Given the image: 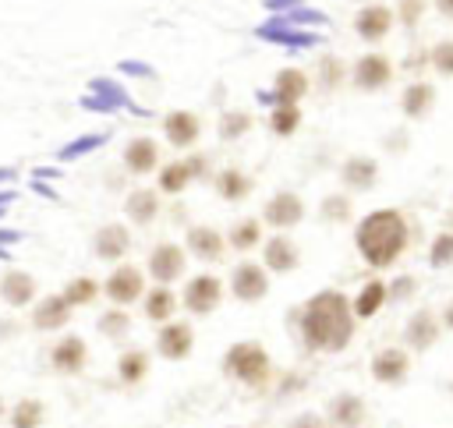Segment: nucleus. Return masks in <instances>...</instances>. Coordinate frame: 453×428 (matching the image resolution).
Returning <instances> with one entry per match:
<instances>
[{
    "instance_id": "f257e3e1",
    "label": "nucleus",
    "mask_w": 453,
    "mask_h": 428,
    "mask_svg": "<svg viewBox=\"0 0 453 428\" xmlns=\"http://www.w3.org/2000/svg\"><path fill=\"white\" fill-rule=\"evenodd\" d=\"M297 329L311 354H340L354 336V308L340 290H319L304 301Z\"/></svg>"
},
{
    "instance_id": "f03ea898",
    "label": "nucleus",
    "mask_w": 453,
    "mask_h": 428,
    "mask_svg": "<svg viewBox=\"0 0 453 428\" xmlns=\"http://www.w3.org/2000/svg\"><path fill=\"white\" fill-rule=\"evenodd\" d=\"M411 244V223L400 209H372L354 226V248L372 269H389Z\"/></svg>"
},
{
    "instance_id": "7ed1b4c3",
    "label": "nucleus",
    "mask_w": 453,
    "mask_h": 428,
    "mask_svg": "<svg viewBox=\"0 0 453 428\" xmlns=\"http://www.w3.org/2000/svg\"><path fill=\"white\" fill-rule=\"evenodd\" d=\"M223 375H230L248 389H265V382L273 378V357L262 343L241 340L223 354Z\"/></svg>"
},
{
    "instance_id": "20e7f679",
    "label": "nucleus",
    "mask_w": 453,
    "mask_h": 428,
    "mask_svg": "<svg viewBox=\"0 0 453 428\" xmlns=\"http://www.w3.org/2000/svg\"><path fill=\"white\" fill-rule=\"evenodd\" d=\"M145 269H149V279L170 287V283H177V279L188 272V248H184V244H173V241H159V244L149 251Z\"/></svg>"
},
{
    "instance_id": "39448f33",
    "label": "nucleus",
    "mask_w": 453,
    "mask_h": 428,
    "mask_svg": "<svg viewBox=\"0 0 453 428\" xmlns=\"http://www.w3.org/2000/svg\"><path fill=\"white\" fill-rule=\"evenodd\" d=\"M219 301H223V279L216 272H198L180 290V304L191 315H212L219 308Z\"/></svg>"
},
{
    "instance_id": "423d86ee",
    "label": "nucleus",
    "mask_w": 453,
    "mask_h": 428,
    "mask_svg": "<svg viewBox=\"0 0 453 428\" xmlns=\"http://www.w3.org/2000/svg\"><path fill=\"white\" fill-rule=\"evenodd\" d=\"M350 81L357 92H382L389 81H393V60L379 50H368L354 60L350 67Z\"/></svg>"
},
{
    "instance_id": "0eeeda50",
    "label": "nucleus",
    "mask_w": 453,
    "mask_h": 428,
    "mask_svg": "<svg viewBox=\"0 0 453 428\" xmlns=\"http://www.w3.org/2000/svg\"><path fill=\"white\" fill-rule=\"evenodd\" d=\"M230 294L241 301V304H255L269 294V269L262 262H237L234 272H230Z\"/></svg>"
},
{
    "instance_id": "6e6552de",
    "label": "nucleus",
    "mask_w": 453,
    "mask_h": 428,
    "mask_svg": "<svg viewBox=\"0 0 453 428\" xmlns=\"http://www.w3.org/2000/svg\"><path fill=\"white\" fill-rule=\"evenodd\" d=\"M393 25H396V18H393V7H386V4H365L354 14V35L368 46L382 42L393 32Z\"/></svg>"
},
{
    "instance_id": "1a4fd4ad",
    "label": "nucleus",
    "mask_w": 453,
    "mask_h": 428,
    "mask_svg": "<svg viewBox=\"0 0 453 428\" xmlns=\"http://www.w3.org/2000/svg\"><path fill=\"white\" fill-rule=\"evenodd\" d=\"M255 35H258L262 42L287 46V50H311V46L319 42V35H315V32L297 28V25H287V21H283V14H273L265 25H258V28H255Z\"/></svg>"
},
{
    "instance_id": "9d476101",
    "label": "nucleus",
    "mask_w": 453,
    "mask_h": 428,
    "mask_svg": "<svg viewBox=\"0 0 453 428\" xmlns=\"http://www.w3.org/2000/svg\"><path fill=\"white\" fill-rule=\"evenodd\" d=\"M304 219V202L297 191H276L265 205H262V223L273 230H290Z\"/></svg>"
},
{
    "instance_id": "9b49d317",
    "label": "nucleus",
    "mask_w": 453,
    "mask_h": 428,
    "mask_svg": "<svg viewBox=\"0 0 453 428\" xmlns=\"http://www.w3.org/2000/svg\"><path fill=\"white\" fill-rule=\"evenodd\" d=\"M103 294L110 297V304H134V301H142V294H145V276H142V269H138V265H117V269L106 276Z\"/></svg>"
},
{
    "instance_id": "f8f14e48",
    "label": "nucleus",
    "mask_w": 453,
    "mask_h": 428,
    "mask_svg": "<svg viewBox=\"0 0 453 428\" xmlns=\"http://www.w3.org/2000/svg\"><path fill=\"white\" fill-rule=\"evenodd\" d=\"M191 347H195V329H191V322L170 318V322L159 325V332H156V354H159L163 361H184V357L191 354Z\"/></svg>"
},
{
    "instance_id": "ddd939ff",
    "label": "nucleus",
    "mask_w": 453,
    "mask_h": 428,
    "mask_svg": "<svg viewBox=\"0 0 453 428\" xmlns=\"http://www.w3.org/2000/svg\"><path fill=\"white\" fill-rule=\"evenodd\" d=\"M120 163H124V170H127L131 177L156 173V170H159V145H156V138H149V134H134V138L124 145Z\"/></svg>"
},
{
    "instance_id": "4468645a",
    "label": "nucleus",
    "mask_w": 453,
    "mask_h": 428,
    "mask_svg": "<svg viewBox=\"0 0 453 428\" xmlns=\"http://www.w3.org/2000/svg\"><path fill=\"white\" fill-rule=\"evenodd\" d=\"M184 248H188V255H195L198 262H223V255H226V237L216 230V226H188V233H184Z\"/></svg>"
},
{
    "instance_id": "2eb2a0df",
    "label": "nucleus",
    "mask_w": 453,
    "mask_h": 428,
    "mask_svg": "<svg viewBox=\"0 0 453 428\" xmlns=\"http://www.w3.org/2000/svg\"><path fill=\"white\" fill-rule=\"evenodd\" d=\"M71 315H74V308L64 301V294H46V297H39V301L32 304V325H35L39 332H57V329H64V325L71 322Z\"/></svg>"
},
{
    "instance_id": "dca6fc26",
    "label": "nucleus",
    "mask_w": 453,
    "mask_h": 428,
    "mask_svg": "<svg viewBox=\"0 0 453 428\" xmlns=\"http://www.w3.org/2000/svg\"><path fill=\"white\" fill-rule=\"evenodd\" d=\"M163 134H166V141L173 149H191L202 138V120L191 110H170L163 117Z\"/></svg>"
},
{
    "instance_id": "f3484780",
    "label": "nucleus",
    "mask_w": 453,
    "mask_h": 428,
    "mask_svg": "<svg viewBox=\"0 0 453 428\" xmlns=\"http://www.w3.org/2000/svg\"><path fill=\"white\" fill-rule=\"evenodd\" d=\"M131 251V230L124 223H103L92 237V255L103 262H117Z\"/></svg>"
},
{
    "instance_id": "a211bd4d",
    "label": "nucleus",
    "mask_w": 453,
    "mask_h": 428,
    "mask_svg": "<svg viewBox=\"0 0 453 428\" xmlns=\"http://www.w3.org/2000/svg\"><path fill=\"white\" fill-rule=\"evenodd\" d=\"M262 265H265L269 272H294V269L301 265V248L280 230L276 237L262 241Z\"/></svg>"
},
{
    "instance_id": "6ab92c4d",
    "label": "nucleus",
    "mask_w": 453,
    "mask_h": 428,
    "mask_svg": "<svg viewBox=\"0 0 453 428\" xmlns=\"http://www.w3.org/2000/svg\"><path fill=\"white\" fill-rule=\"evenodd\" d=\"M379 180V163L372 156H347L340 163V184L347 191H372Z\"/></svg>"
},
{
    "instance_id": "aec40b11",
    "label": "nucleus",
    "mask_w": 453,
    "mask_h": 428,
    "mask_svg": "<svg viewBox=\"0 0 453 428\" xmlns=\"http://www.w3.org/2000/svg\"><path fill=\"white\" fill-rule=\"evenodd\" d=\"M407 371H411V357H407V350H400V347H386V350H379V354L372 357V378L382 382V386L403 382Z\"/></svg>"
},
{
    "instance_id": "412c9836",
    "label": "nucleus",
    "mask_w": 453,
    "mask_h": 428,
    "mask_svg": "<svg viewBox=\"0 0 453 428\" xmlns=\"http://www.w3.org/2000/svg\"><path fill=\"white\" fill-rule=\"evenodd\" d=\"M269 92H273V106L276 103H301L311 92V78L301 67H280Z\"/></svg>"
},
{
    "instance_id": "4be33fe9",
    "label": "nucleus",
    "mask_w": 453,
    "mask_h": 428,
    "mask_svg": "<svg viewBox=\"0 0 453 428\" xmlns=\"http://www.w3.org/2000/svg\"><path fill=\"white\" fill-rule=\"evenodd\" d=\"M159 209H163V202H159V191L156 187H131L127 198H124V212H127V219L134 226L156 223L159 219Z\"/></svg>"
},
{
    "instance_id": "5701e85b",
    "label": "nucleus",
    "mask_w": 453,
    "mask_h": 428,
    "mask_svg": "<svg viewBox=\"0 0 453 428\" xmlns=\"http://www.w3.org/2000/svg\"><path fill=\"white\" fill-rule=\"evenodd\" d=\"M0 301L11 308H25L35 301V276L25 269H7L0 276Z\"/></svg>"
},
{
    "instance_id": "b1692460",
    "label": "nucleus",
    "mask_w": 453,
    "mask_h": 428,
    "mask_svg": "<svg viewBox=\"0 0 453 428\" xmlns=\"http://www.w3.org/2000/svg\"><path fill=\"white\" fill-rule=\"evenodd\" d=\"M88 361V347L81 336H64L57 340V347L50 350V364L60 371V375H78Z\"/></svg>"
},
{
    "instance_id": "393cba45",
    "label": "nucleus",
    "mask_w": 453,
    "mask_h": 428,
    "mask_svg": "<svg viewBox=\"0 0 453 428\" xmlns=\"http://www.w3.org/2000/svg\"><path fill=\"white\" fill-rule=\"evenodd\" d=\"M177 304H180V297H177L170 287H163V283H156L152 290L142 294V315H145L149 322H156V325L170 322L173 311H177Z\"/></svg>"
},
{
    "instance_id": "a878e982",
    "label": "nucleus",
    "mask_w": 453,
    "mask_h": 428,
    "mask_svg": "<svg viewBox=\"0 0 453 428\" xmlns=\"http://www.w3.org/2000/svg\"><path fill=\"white\" fill-rule=\"evenodd\" d=\"M432 106H435V85H432V81H407V88L400 92V110H403V117L421 120V117L432 113Z\"/></svg>"
},
{
    "instance_id": "bb28decb",
    "label": "nucleus",
    "mask_w": 453,
    "mask_h": 428,
    "mask_svg": "<svg viewBox=\"0 0 453 428\" xmlns=\"http://www.w3.org/2000/svg\"><path fill=\"white\" fill-rule=\"evenodd\" d=\"M329 424L333 428H361L365 424V400L354 393H340L329 400Z\"/></svg>"
},
{
    "instance_id": "cd10ccee",
    "label": "nucleus",
    "mask_w": 453,
    "mask_h": 428,
    "mask_svg": "<svg viewBox=\"0 0 453 428\" xmlns=\"http://www.w3.org/2000/svg\"><path fill=\"white\" fill-rule=\"evenodd\" d=\"M212 187H216V195L223 198V202H244L248 195H251V177L244 173V170H237V166H226V170H219V173H212Z\"/></svg>"
},
{
    "instance_id": "c85d7f7f",
    "label": "nucleus",
    "mask_w": 453,
    "mask_h": 428,
    "mask_svg": "<svg viewBox=\"0 0 453 428\" xmlns=\"http://www.w3.org/2000/svg\"><path fill=\"white\" fill-rule=\"evenodd\" d=\"M435 336H439V322H435V315H432L428 308L414 311L411 322H407V329H403V340L411 343V350H428V347L435 343Z\"/></svg>"
},
{
    "instance_id": "c756f323",
    "label": "nucleus",
    "mask_w": 453,
    "mask_h": 428,
    "mask_svg": "<svg viewBox=\"0 0 453 428\" xmlns=\"http://www.w3.org/2000/svg\"><path fill=\"white\" fill-rule=\"evenodd\" d=\"M88 92H92V96H99V99H106L113 110H131V113L149 117V110L134 106V103H131V96H127V88H124L120 81H113V78H92V81H88Z\"/></svg>"
},
{
    "instance_id": "7c9ffc66",
    "label": "nucleus",
    "mask_w": 453,
    "mask_h": 428,
    "mask_svg": "<svg viewBox=\"0 0 453 428\" xmlns=\"http://www.w3.org/2000/svg\"><path fill=\"white\" fill-rule=\"evenodd\" d=\"M389 301V287L382 283V279H368L361 290H357V297L350 301V308H354V318H372V315H379V308Z\"/></svg>"
},
{
    "instance_id": "2f4dec72",
    "label": "nucleus",
    "mask_w": 453,
    "mask_h": 428,
    "mask_svg": "<svg viewBox=\"0 0 453 428\" xmlns=\"http://www.w3.org/2000/svg\"><path fill=\"white\" fill-rule=\"evenodd\" d=\"M188 184H191V170L184 159L159 163V170H156V191L159 195H180V191H188Z\"/></svg>"
},
{
    "instance_id": "473e14b6",
    "label": "nucleus",
    "mask_w": 453,
    "mask_h": 428,
    "mask_svg": "<svg viewBox=\"0 0 453 428\" xmlns=\"http://www.w3.org/2000/svg\"><path fill=\"white\" fill-rule=\"evenodd\" d=\"M145 375H149V350L131 347V350H124V354L117 357V378H120L124 386H142Z\"/></svg>"
},
{
    "instance_id": "72a5a7b5",
    "label": "nucleus",
    "mask_w": 453,
    "mask_h": 428,
    "mask_svg": "<svg viewBox=\"0 0 453 428\" xmlns=\"http://www.w3.org/2000/svg\"><path fill=\"white\" fill-rule=\"evenodd\" d=\"M262 219H255V216H244V219H237L230 230H226V244L234 248V251H255L258 244H262Z\"/></svg>"
},
{
    "instance_id": "f704fd0d",
    "label": "nucleus",
    "mask_w": 453,
    "mask_h": 428,
    "mask_svg": "<svg viewBox=\"0 0 453 428\" xmlns=\"http://www.w3.org/2000/svg\"><path fill=\"white\" fill-rule=\"evenodd\" d=\"M265 124H269V131L276 138H290L301 127V103H276V106H269Z\"/></svg>"
},
{
    "instance_id": "c9c22d12",
    "label": "nucleus",
    "mask_w": 453,
    "mask_h": 428,
    "mask_svg": "<svg viewBox=\"0 0 453 428\" xmlns=\"http://www.w3.org/2000/svg\"><path fill=\"white\" fill-rule=\"evenodd\" d=\"M7 421H11V428H39V424L46 421V407H42V400L25 396V400H18V403L11 407Z\"/></svg>"
},
{
    "instance_id": "e433bc0d",
    "label": "nucleus",
    "mask_w": 453,
    "mask_h": 428,
    "mask_svg": "<svg viewBox=\"0 0 453 428\" xmlns=\"http://www.w3.org/2000/svg\"><path fill=\"white\" fill-rule=\"evenodd\" d=\"M251 124H255V117L248 110H223L219 113V124H216V134L223 141H237V138H244L251 131Z\"/></svg>"
},
{
    "instance_id": "4c0bfd02",
    "label": "nucleus",
    "mask_w": 453,
    "mask_h": 428,
    "mask_svg": "<svg viewBox=\"0 0 453 428\" xmlns=\"http://www.w3.org/2000/svg\"><path fill=\"white\" fill-rule=\"evenodd\" d=\"M99 283L92 279V276H74V279H67V287L60 290L64 294V301L71 304V308H85V304H92L96 297H99Z\"/></svg>"
},
{
    "instance_id": "58836bf2",
    "label": "nucleus",
    "mask_w": 453,
    "mask_h": 428,
    "mask_svg": "<svg viewBox=\"0 0 453 428\" xmlns=\"http://www.w3.org/2000/svg\"><path fill=\"white\" fill-rule=\"evenodd\" d=\"M96 329H99V336H106V340H124V336L131 332V315H127L124 308H106V311L99 315Z\"/></svg>"
},
{
    "instance_id": "ea45409f",
    "label": "nucleus",
    "mask_w": 453,
    "mask_h": 428,
    "mask_svg": "<svg viewBox=\"0 0 453 428\" xmlns=\"http://www.w3.org/2000/svg\"><path fill=\"white\" fill-rule=\"evenodd\" d=\"M319 216H322L326 223H350V216H354L350 195H326V198L319 202Z\"/></svg>"
},
{
    "instance_id": "a19ab883",
    "label": "nucleus",
    "mask_w": 453,
    "mask_h": 428,
    "mask_svg": "<svg viewBox=\"0 0 453 428\" xmlns=\"http://www.w3.org/2000/svg\"><path fill=\"white\" fill-rule=\"evenodd\" d=\"M99 145H106V134H103V131H92V134H81V138L67 141V145L57 152V159H60V163H71V159H78V156H85V152H96Z\"/></svg>"
},
{
    "instance_id": "79ce46f5",
    "label": "nucleus",
    "mask_w": 453,
    "mask_h": 428,
    "mask_svg": "<svg viewBox=\"0 0 453 428\" xmlns=\"http://www.w3.org/2000/svg\"><path fill=\"white\" fill-rule=\"evenodd\" d=\"M315 78H319V85H322L326 92H333V88H340V85H343L347 67H343V60H340V57H322V60H319Z\"/></svg>"
},
{
    "instance_id": "37998d69",
    "label": "nucleus",
    "mask_w": 453,
    "mask_h": 428,
    "mask_svg": "<svg viewBox=\"0 0 453 428\" xmlns=\"http://www.w3.org/2000/svg\"><path fill=\"white\" fill-rule=\"evenodd\" d=\"M428 67H432L439 78H453V39H439V42L428 50Z\"/></svg>"
},
{
    "instance_id": "c03bdc74",
    "label": "nucleus",
    "mask_w": 453,
    "mask_h": 428,
    "mask_svg": "<svg viewBox=\"0 0 453 428\" xmlns=\"http://www.w3.org/2000/svg\"><path fill=\"white\" fill-rule=\"evenodd\" d=\"M283 21H287V25H297V28H322V25H329V18H326L322 11H315V7H308V4L290 7V11L283 14Z\"/></svg>"
},
{
    "instance_id": "a18cd8bd",
    "label": "nucleus",
    "mask_w": 453,
    "mask_h": 428,
    "mask_svg": "<svg viewBox=\"0 0 453 428\" xmlns=\"http://www.w3.org/2000/svg\"><path fill=\"white\" fill-rule=\"evenodd\" d=\"M428 265H432V269L453 265V230H442V233L432 241V248H428Z\"/></svg>"
},
{
    "instance_id": "49530a36",
    "label": "nucleus",
    "mask_w": 453,
    "mask_h": 428,
    "mask_svg": "<svg viewBox=\"0 0 453 428\" xmlns=\"http://www.w3.org/2000/svg\"><path fill=\"white\" fill-rule=\"evenodd\" d=\"M425 11H428V0H396L393 18H396L403 28H418L421 18H425Z\"/></svg>"
},
{
    "instance_id": "de8ad7c7",
    "label": "nucleus",
    "mask_w": 453,
    "mask_h": 428,
    "mask_svg": "<svg viewBox=\"0 0 453 428\" xmlns=\"http://www.w3.org/2000/svg\"><path fill=\"white\" fill-rule=\"evenodd\" d=\"M184 163H188V170H191V180H209V177H212V159H209V152H191V156H184Z\"/></svg>"
},
{
    "instance_id": "09e8293b",
    "label": "nucleus",
    "mask_w": 453,
    "mask_h": 428,
    "mask_svg": "<svg viewBox=\"0 0 453 428\" xmlns=\"http://www.w3.org/2000/svg\"><path fill=\"white\" fill-rule=\"evenodd\" d=\"M120 74H131V78H156V71L142 60H120Z\"/></svg>"
},
{
    "instance_id": "8fccbe9b",
    "label": "nucleus",
    "mask_w": 453,
    "mask_h": 428,
    "mask_svg": "<svg viewBox=\"0 0 453 428\" xmlns=\"http://www.w3.org/2000/svg\"><path fill=\"white\" fill-rule=\"evenodd\" d=\"M414 287H418V283H414V276H400V279L389 287V297H393V301H403V297H411V294H414Z\"/></svg>"
},
{
    "instance_id": "3c124183",
    "label": "nucleus",
    "mask_w": 453,
    "mask_h": 428,
    "mask_svg": "<svg viewBox=\"0 0 453 428\" xmlns=\"http://www.w3.org/2000/svg\"><path fill=\"white\" fill-rule=\"evenodd\" d=\"M290 428H329V421H322L319 414H297L290 421Z\"/></svg>"
},
{
    "instance_id": "603ef678",
    "label": "nucleus",
    "mask_w": 453,
    "mask_h": 428,
    "mask_svg": "<svg viewBox=\"0 0 453 428\" xmlns=\"http://www.w3.org/2000/svg\"><path fill=\"white\" fill-rule=\"evenodd\" d=\"M81 106H85V110H96V113H113V106H110L106 99L92 96V92H88V96H81Z\"/></svg>"
},
{
    "instance_id": "864d4df0",
    "label": "nucleus",
    "mask_w": 453,
    "mask_h": 428,
    "mask_svg": "<svg viewBox=\"0 0 453 428\" xmlns=\"http://www.w3.org/2000/svg\"><path fill=\"white\" fill-rule=\"evenodd\" d=\"M297 4H304V0H265V7H269L273 14H287V11L297 7Z\"/></svg>"
},
{
    "instance_id": "5fc2aeb1",
    "label": "nucleus",
    "mask_w": 453,
    "mask_h": 428,
    "mask_svg": "<svg viewBox=\"0 0 453 428\" xmlns=\"http://www.w3.org/2000/svg\"><path fill=\"white\" fill-rule=\"evenodd\" d=\"M32 177H39V180H57V177H60V166H39V170H32Z\"/></svg>"
},
{
    "instance_id": "6e6d98bb",
    "label": "nucleus",
    "mask_w": 453,
    "mask_h": 428,
    "mask_svg": "<svg viewBox=\"0 0 453 428\" xmlns=\"http://www.w3.org/2000/svg\"><path fill=\"white\" fill-rule=\"evenodd\" d=\"M32 191H35V195H42V198H57V191H53L46 180H39V177H32Z\"/></svg>"
},
{
    "instance_id": "4d7b16f0",
    "label": "nucleus",
    "mask_w": 453,
    "mask_h": 428,
    "mask_svg": "<svg viewBox=\"0 0 453 428\" xmlns=\"http://www.w3.org/2000/svg\"><path fill=\"white\" fill-rule=\"evenodd\" d=\"M18 241H21V233H18V230L0 226V248H11V244H18Z\"/></svg>"
},
{
    "instance_id": "13d9d810",
    "label": "nucleus",
    "mask_w": 453,
    "mask_h": 428,
    "mask_svg": "<svg viewBox=\"0 0 453 428\" xmlns=\"http://www.w3.org/2000/svg\"><path fill=\"white\" fill-rule=\"evenodd\" d=\"M432 7H435L442 18H449V21H453V0H432Z\"/></svg>"
},
{
    "instance_id": "bf43d9fd",
    "label": "nucleus",
    "mask_w": 453,
    "mask_h": 428,
    "mask_svg": "<svg viewBox=\"0 0 453 428\" xmlns=\"http://www.w3.org/2000/svg\"><path fill=\"white\" fill-rule=\"evenodd\" d=\"M255 99H258L262 106H273V92H269V88H258V92H255Z\"/></svg>"
},
{
    "instance_id": "052dcab7",
    "label": "nucleus",
    "mask_w": 453,
    "mask_h": 428,
    "mask_svg": "<svg viewBox=\"0 0 453 428\" xmlns=\"http://www.w3.org/2000/svg\"><path fill=\"white\" fill-rule=\"evenodd\" d=\"M18 173H14V166H0V184H11Z\"/></svg>"
},
{
    "instance_id": "680f3d73",
    "label": "nucleus",
    "mask_w": 453,
    "mask_h": 428,
    "mask_svg": "<svg viewBox=\"0 0 453 428\" xmlns=\"http://www.w3.org/2000/svg\"><path fill=\"white\" fill-rule=\"evenodd\" d=\"M14 198H18V195H14V187H4V191H0V205H11Z\"/></svg>"
},
{
    "instance_id": "e2e57ef3",
    "label": "nucleus",
    "mask_w": 453,
    "mask_h": 428,
    "mask_svg": "<svg viewBox=\"0 0 453 428\" xmlns=\"http://www.w3.org/2000/svg\"><path fill=\"white\" fill-rule=\"evenodd\" d=\"M446 325L453 329V301H449V308H446Z\"/></svg>"
},
{
    "instance_id": "0e129e2a",
    "label": "nucleus",
    "mask_w": 453,
    "mask_h": 428,
    "mask_svg": "<svg viewBox=\"0 0 453 428\" xmlns=\"http://www.w3.org/2000/svg\"><path fill=\"white\" fill-rule=\"evenodd\" d=\"M4 414H7V403H4V396H0V417H4Z\"/></svg>"
},
{
    "instance_id": "69168bd1",
    "label": "nucleus",
    "mask_w": 453,
    "mask_h": 428,
    "mask_svg": "<svg viewBox=\"0 0 453 428\" xmlns=\"http://www.w3.org/2000/svg\"><path fill=\"white\" fill-rule=\"evenodd\" d=\"M0 258H11V251H7V248H0Z\"/></svg>"
},
{
    "instance_id": "338daca9",
    "label": "nucleus",
    "mask_w": 453,
    "mask_h": 428,
    "mask_svg": "<svg viewBox=\"0 0 453 428\" xmlns=\"http://www.w3.org/2000/svg\"><path fill=\"white\" fill-rule=\"evenodd\" d=\"M4 212H7V205H0V219H4Z\"/></svg>"
}]
</instances>
